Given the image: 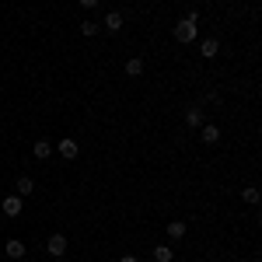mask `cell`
Returning a JSON list of instances; mask_svg holds the SVG:
<instances>
[{
    "label": "cell",
    "instance_id": "1",
    "mask_svg": "<svg viewBox=\"0 0 262 262\" xmlns=\"http://www.w3.org/2000/svg\"><path fill=\"white\" fill-rule=\"evenodd\" d=\"M175 39L182 42V46H189V42L196 39V21H189V18H182L179 25H175Z\"/></svg>",
    "mask_w": 262,
    "mask_h": 262
},
{
    "label": "cell",
    "instance_id": "2",
    "mask_svg": "<svg viewBox=\"0 0 262 262\" xmlns=\"http://www.w3.org/2000/svg\"><path fill=\"white\" fill-rule=\"evenodd\" d=\"M21 206H25V200H21L18 192H14V196H4V203H0L4 217H21Z\"/></svg>",
    "mask_w": 262,
    "mask_h": 262
},
{
    "label": "cell",
    "instance_id": "3",
    "mask_svg": "<svg viewBox=\"0 0 262 262\" xmlns=\"http://www.w3.org/2000/svg\"><path fill=\"white\" fill-rule=\"evenodd\" d=\"M77 154H81V147H77V140H74V137H63V140H60V158H67V161H74Z\"/></svg>",
    "mask_w": 262,
    "mask_h": 262
},
{
    "label": "cell",
    "instance_id": "4",
    "mask_svg": "<svg viewBox=\"0 0 262 262\" xmlns=\"http://www.w3.org/2000/svg\"><path fill=\"white\" fill-rule=\"evenodd\" d=\"M67 238H63V234H53V238H49V242H46V252H49V255H67Z\"/></svg>",
    "mask_w": 262,
    "mask_h": 262
},
{
    "label": "cell",
    "instance_id": "5",
    "mask_svg": "<svg viewBox=\"0 0 262 262\" xmlns=\"http://www.w3.org/2000/svg\"><path fill=\"white\" fill-rule=\"evenodd\" d=\"M4 252H7V259H25V242H18V238H11V242H4Z\"/></svg>",
    "mask_w": 262,
    "mask_h": 262
},
{
    "label": "cell",
    "instance_id": "6",
    "mask_svg": "<svg viewBox=\"0 0 262 262\" xmlns=\"http://www.w3.org/2000/svg\"><path fill=\"white\" fill-rule=\"evenodd\" d=\"M200 140L203 143H217L221 140V129H217L213 122H210V126H200Z\"/></svg>",
    "mask_w": 262,
    "mask_h": 262
},
{
    "label": "cell",
    "instance_id": "7",
    "mask_svg": "<svg viewBox=\"0 0 262 262\" xmlns=\"http://www.w3.org/2000/svg\"><path fill=\"white\" fill-rule=\"evenodd\" d=\"M14 192H18L21 200H25V196H32V192H35V182L28 179V175H21V179H18V185H14Z\"/></svg>",
    "mask_w": 262,
    "mask_h": 262
},
{
    "label": "cell",
    "instance_id": "8",
    "mask_svg": "<svg viewBox=\"0 0 262 262\" xmlns=\"http://www.w3.org/2000/svg\"><path fill=\"white\" fill-rule=\"evenodd\" d=\"M122 25H126V18H122L119 11H108V14H105V28H108V32H119Z\"/></svg>",
    "mask_w": 262,
    "mask_h": 262
},
{
    "label": "cell",
    "instance_id": "9",
    "mask_svg": "<svg viewBox=\"0 0 262 262\" xmlns=\"http://www.w3.org/2000/svg\"><path fill=\"white\" fill-rule=\"evenodd\" d=\"M200 53H203V56H206V60H213V56L221 53V42H217V39H203Z\"/></svg>",
    "mask_w": 262,
    "mask_h": 262
},
{
    "label": "cell",
    "instance_id": "10",
    "mask_svg": "<svg viewBox=\"0 0 262 262\" xmlns=\"http://www.w3.org/2000/svg\"><path fill=\"white\" fill-rule=\"evenodd\" d=\"M168 238H171V242H182V238H185V221H171L168 224Z\"/></svg>",
    "mask_w": 262,
    "mask_h": 262
},
{
    "label": "cell",
    "instance_id": "11",
    "mask_svg": "<svg viewBox=\"0 0 262 262\" xmlns=\"http://www.w3.org/2000/svg\"><path fill=\"white\" fill-rule=\"evenodd\" d=\"M171 259H175L171 245H154V262H171Z\"/></svg>",
    "mask_w": 262,
    "mask_h": 262
},
{
    "label": "cell",
    "instance_id": "12",
    "mask_svg": "<svg viewBox=\"0 0 262 262\" xmlns=\"http://www.w3.org/2000/svg\"><path fill=\"white\" fill-rule=\"evenodd\" d=\"M32 154H35L39 161H49V154H53V147H49V140H39L35 147H32Z\"/></svg>",
    "mask_w": 262,
    "mask_h": 262
},
{
    "label": "cell",
    "instance_id": "13",
    "mask_svg": "<svg viewBox=\"0 0 262 262\" xmlns=\"http://www.w3.org/2000/svg\"><path fill=\"white\" fill-rule=\"evenodd\" d=\"M185 126L200 129V126H203V108H189V112H185Z\"/></svg>",
    "mask_w": 262,
    "mask_h": 262
},
{
    "label": "cell",
    "instance_id": "14",
    "mask_svg": "<svg viewBox=\"0 0 262 262\" xmlns=\"http://www.w3.org/2000/svg\"><path fill=\"white\" fill-rule=\"evenodd\" d=\"M126 74L129 77H143V60H126Z\"/></svg>",
    "mask_w": 262,
    "mask_h": 262
},
{
    "label": "cell",
    "instance_id": "15",
    "mask_svg": "<svg viewBox=\"0 0 262 262\" xmlns=\"http://www.w3.org/2000/svg\"><path fill=\"white\" fill-rule=\"evenodd\" d=\"M242 200L248 203V206H255V203H259V189H255V185H248V189H242Z\"/></svg>",
    "mask_w": 262,
    "mask_h": 262
},
{
    "label": "cell",
    "instance_id": "16",
    "mask_svg": "<svg viewBox=\"0 0 262 262\" xmlns=\"http://www.w3.org/2000/svg\"><path fill=\"white\" fill-rule=\"evenodd\" d=\"M81 32L91 39V35H98V32H101V25H98V21H81Z\"/></svg>",
    "mask_w": 262,
    "mask_h": 262
},
{
    "label": "cell",
    "instance_id": "17",
    "mask_svg": "<svg viewBox=\"0 0 262 262\" xmlns=\"http://www.w3.org/2000/svg\"><path fill=\"white\" fill-rule=\"evenodd\" d=\"M101 0H81V7H98Z\"/></svg>",
    "mask_w": 262,
    "mask_h": 262
},
{
    "label": "cell",
    "instance_id": "18",
    "mask_svg": "<svg viewBox=\"0 0 262 262\" xmlns=\"http://www.w3.org/2000/svg\"><path fill=\"white\" fill-rule=\"evenodd\" d=\"M119 262H140V259H137V255H122Z\"/></svg>",
    "mask_w": 262,
    "mask_h": 262
}]
</instances>
